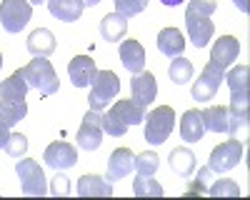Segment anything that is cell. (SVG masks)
I'll return each instance as SVG.
<instances>
[{"mask_svg": "<svg viewBox=\"0 0 250 200\" xmlns=\"http://www.w3.org/2000/svg\"><path fill=\"white\" fill-rule=\"evenodd\" d=\"M30 5H43V3H48V0H28Z\"/></svg>", "mask_w": 250, "mask_h": 200, "instance_id": "cell-42", "label": "cell"}, {"mask_svg": "<svg viewBox=\"0 0 250 200\" xmlns=\"http://www.w3.org/2000/svg\"><path fill=\"white\" fill-rule=\"evenodd\" d=\"M33 20V5L28 0H3L0 3V25L8 33H20Z\"/></svg>", "mask_w": 250, "mask_h": 200, "instance_id": "cell-5", "label": "cell"}, {"mask_svg": "<svg viewBox=\"0 0 250 200\" xmlns=\"http://www.w3.org/2000/svg\"><path fill=\"white\" fill-rule=\"evenodd\" d=\"M98 68H95V60L88 55H75L70 63H68V75H70V83L75 88H88L93 83Z\"/></svg>", "mask_w": 250, "mask_h": 200, "instance_id": "cell-13", "label": "cell"}, {"mask_svg": "<svg viewBox=\"0 0 250 200\" xmlns=\"http://www.w3.org/2000/svg\"><path fill=\"white\" fill-rule=\"evenodd\" d=\"M203 125L210 133H228V108L225 105H208L203 110Z\"/></svg>", "mask_w": 250, "mask_h": 200, "instance_id": "cell-27", "label": "cell"}, {"mask_svg": "<svg viewBox=\"0 0 250 200\" xmlns=\"http://www.w3.org/2000/svg\"><path fill=\"white\" fill-rule=\"evenodd\" d=\"M145 140L150 145H163L175 128V110L170 105H160L145 115Z\"/></svg>", "mask_w": 250, "mask_h": 200, "instance_id": "cell-2", "label": "cell"}, {"mask_svg": "<svg viewBox=\"0 0 250 200\" xmlns=\"http://www.w3.org/2000/svg\"><path fill=\"white\" fill-rule=\"evenodd\" d=\"M240 160H243V143L233 138V140L220 143L218 148H213L210 160H208V168L213 173H228V170L238 168Z\"/></svg>", "mask_w": 250, "mask_h": 200, "instance_id": "cell-6", "label": "cell"}, {"mask_svg": "<svg viewBox=\"0 0 250 200\" xmlns=\"http://www.w3.org/2000/svg\"><path fill=\"white\" fill-rule=\"evenodd\" d=\"M43 160L48 168H55V170H68L78 163V150L65 143V140H55V143H50L43 153Z\"/></svg>", "mask_w": 250, "mask_h": 200, "instance_id": "cell-10", "label": "cell"}, {"mask_svg": "<svg viewBox=\"0 0 250 200\" xmlns=\"http://www.w3.org/2000/svg\"><path fill=\"white\" fill-rule=\"evenodd\" d=\"M248 75H250L248 65H235L225 75L228 88H230V100H248Z\"/></svg>", "mask_w": 250, "mask_h": 200, "instance_id": "cell-24", "label": "cell"}, {"mask_svg": "<svg viewBox=\"0 0 250 200\" xmlns=\"http://www.w3.org/2000/svg\"><path fill=\"white\" fill-rule=\"evenodd\" d=\"M158 165H160V158H158V153H153V150H145V153L135 155L138 175H155Z\"/></svg>", "mask_w": 250, "mask_h": 200, "instance_id": "cell-30", "label": "cell"}, {"mask_svg": "<svg viewBox=\"0 0 250 200\" xmlns=\"http://www.w3.org/2000/svg\"><path fill=\"white\" fill-rule=\"evenodd\" d=\"M28 115V103L25 100H0V125L13 128Z\"/></svg>", "mask_w": 250, "mask_h": 200, "instance_id": "cell-23", "label": "cell"}, {"mask_svg": "<svg viewBox=\"0 0 250 200\" xmlns=\"http://www.w3.org/2000/svg\"><path fill=\"white\" fill-rule=\"evenodd\" d=\"M115 3V13H120L123 18H135L145 10L148 0H113Z\"/></svg>", "mask_w": 250, "mask_h": 200, "instance_id": "cell-33", "label": "cell"}, {"mask_svg": "<svg viewBox=\"0 0 250 200\" xmlns=\"http://www.w3.org/2000/svg\"><path fill=\"white\" fill-rule=\"evenodd\" d=\"M240 55V43H238V38L233 35H223L220 40H215V45L210 50V63H215L220 70L225 68H230L235 60Z\"/></svg>", "mask_w": 250, "mask_h": 200, "instance_id": "cell-12", "label": "cell"}, {"mask_svg": "<svg viewBox=\"0 0 250 200\" xmlns=\"http://www.w3.org/2000/svg\"><path fill=\"white\" fill-rule=\"evenodd\" d=\"M50 193H53V195H68V193H70V185H68V178L62 175V173H58V175L53 178V185H50Z\"/></svg>", "mask_w": 250, "mask_h": 200, "instance_id": "cell-36", "label": "cell"}, {"mask_svg": "<svg viewBox=\"0 0 250 200\" xmlns=\"http://www.w3.org/2000/svg\"><path fill=\"white\" fill-rule=\"evenodd\" d=\"M0 68H3V53H0Z\"/></svg>", "mask_w": 250, "mask_h": 200, "instance_id": "cell-43", "label": "cell"}, {"mask_svg": "<svg viewBox=\"0 0 250 200\" xmlns=\"http://www.w3.org/2000/svg\"><path fill=\"white\" fill-rule=\"evenodd\" d=\"M193 63L188 58H183V55H178V58H173V63H170V68H168V75H170V80L175 85H185L188 80L193 78Z\"/></svg>", "mask_w": 250, "mask_h": 200, "instance_id": "cell-28", "label": "cell"}, {"mask_svg": "<svg viewBox=\"0 0 250 200\" xmlns=\"http://www.w3.org/2000/svg\"><path fill=\"white\" fill-rule=\"evenodd\" d=\"M8 138H10V128H5V125H0V148H5V143H8Z\"/></svg>", "mask_w": 250, "mask_h": 200, "instance_id": "cell-38", "label": "cell"}, {"mask_svg": "<svg viewBox=\"0 0 250 200\" xmlns=\"http://www.w3.org/2000/svg\"><path fill=\"white\" fill-rule=\"evenodd\" d=\"M235 3V8H240V13H248L250 8H248V0H233Z\"/></svg>", "mask_w": 250, "mask_h": 200, "instance_id": "cell-39", "label": "cell"}, {"mask_svg": "<svg viewBox=\"0 0 250 200\" xmlns=\"http://www.w3.org/2000/svg\"><path fill=\"white\" fill-rule=\"evenodd\" d=\"M130 93H133V100L140 105V108H148L155 95H158V83H155V75L153 73H135L130 78Z\"/></svg>", "mask_w": 250, "mask_h": 200, "instance_id": "cell-11", "label": "cell"}, {"mask_svg": "<svg viewBox=\"0 0 250 200\" xmlns=\"http://www.w3.org/2000/svg\"><path fill=\"white\" fill-rule=\"evenodd\" d=\"M185 195H208V185L203 180H193V185L185 190Z\"/></svg>", "mask_w": 250, "mask_h": 200, "instance_id": "cell-37", "label": "cell"}, {"mask_svg": "<svg viewBox=\"0 0 250 200\" xmlns=\"http://www.w3.org/2000/svg\"><path fill=\"white\" fill-rule=\"evenodd\" d=\"M58 43H55V35L48 28H38L28 35V50L33 58H50L55 53Z\"/></svg>", "mask_w": 250, "mask_h": 200, "instance_id": "cell-15", "label": "cell"}, {"mask_svg": "<svg viewBox=\"0 0 250 200\" xmlns=\"http://www.w3.org/2000/svg\"><path fill=\"white\" fill-rule=\"evenodd\" d=\"M120 93V80L113 70H100L95 73L93 83H90V95H88V103H90V110H98L103 113L110 100H115Z\"/></svg>", "mask_w": 250, "mask_h": 200, "instance_id": "cell-3", "label": "cell"}, {"mask_svg": "<svg viewBox=\"0 0 250 200\" xmlns=\"http://www.w3.org/2000/svg\"><path fill=\"white\" fill-rule=\"evenodd\" d=\"M78 195L80 198H93V195H103V198H110L113 195V183L100 175H83L78 180Z\"/></svg>", "mask_w": 250, "mask_h": 200, "instance_id": "cell-20", "label": "cell"}, {"mask_svg": "<svg viewBox=\"0 0 250 200\" xmlns=\"http://www.w3.org/2000/svg\"><path fill=\"white\" fill-rule=\"evenodd\" d=\"M125 125H140L143 120H145V108H140L135 100H118V103L110 108Z\"/></svg>", "mask_w": 250, "mask_h": 200, "instance_id": "cell-26", "label": "cell"}, {"mask_svg": "<svg viewBox=\"0 0 250 200\" xmlns=\"http://www.w3.org/2000/svg\"><path fill=\"white\" fill-rule=\"evenodd\" d=\"M120 60H123V68L135 73H143L145 68V48L138 43V40H123L120 43Z\"/></svg>", "mask_w": 250, "mask_h": 200, "instance_id": "cell-16", "label": "cell"}, {"mask_svg": "<svg viewBox=\"0 0 250 200\" xmlns=\"http://www.w3.org/2000/svg\"><path fill=\"white\" fill-rule=\"evenodd\" d=\"M185 3H188L185 13H198V15L210 18L218 10V0H185Z\"/></svg>", "mask_w": 250, "mask_h": 200, "instance_id": "cell-35", "label": "cell"}, {"mask_svg": "<svg viewBox=\"0 0 250 200\" xmlns=\"http://www.w3.org/2000/svg\"><path fill=\"white\" fill-rule=\"evenodd\" d=\"M25 73V80H28V85L33 90H38L40 95H55L58 88H60V80L50 65V60L48 58H35L30 60V63L23 68Z\"/></svg>", "mask_w": 250, "mask_h": 200, "instance_id": "cell-1", "label": "cell"}, {"mask_svg": "<svg viewBox=\"0 0 250 200\" xmlns=\"http://www.w3.org/2000/svg\"><path fill=\"white\" fill-rule=\"evenodd\" d=\"M103 143V113L88 110L78 130V145L80 150H98Z\"/></svg>", "mask_w": 250, "mask_h": 200, "instance_id": "cell-8", "label": "cell"}, {"mask_svg": "<svg viewBox=\"0 0 250 200\" xmlns=\"http://www.w3.org/2000/svg\"><path fill=\"white\" fill-rule=\"evenodd\" d=\"M128 33V18H123L120 13H108L100 20V38L108 43H120Z\"/></svg>", "mask_w": 250, "mask_h": 200, "instance_id": "cell-18", "label": "cell"}, {"mask_svg": "<svg viewBox=\"0 0 250 200\" xmlns=\"http://www.w3.org/2000/svg\"><path fill=\"white\" fill-rule=\"evenodd\" d=\"M208 195H213V198L233 195V198H238L240 195V185L235 183V180H230V178H220V180H215V183L208 188Z\"/></svg>", "mask_w": 250, "mask_h": 200, "instance_id": "cell-31", "label": "cell"}, {"mask_svg": "<svg viewBox=\"0 0 250 200\" xmlns=\"http://www.w3.org/2000/svg\"><path fill=\"white\" fill-rule=\"evenodd\" d=\"M223 80H225V70H220L215 63L208 60L203 73H200V78L193 83V100H198V103H208V100H213Z\"/></svg>", "mask_w": 250, "mask_h": 200, "instance_id": "cell-7", "label": "cell"}, {"mask_svg": "<svg viewBox=\"0 0 250 200\" xmlns=\"http://www.w3.org/2000/svg\"><path fill=\"white\" fill-rule=\"evenodd\" d=\"M163 5H168V8H175V5H180V3H185V0H160Z\"/></svg>", "mask_w": 250, "mask_h": 200, "instance_id": "cell-41", "label": "cell"}, {"mask_svg": "<svg viewBox=\"0 0 250 200\" xmlns=\"http://www.w3.org/2000/svg\"><path fill=\"white\" fill-rule=\"evenodd\" d=\"M78 3H80L83 8H90V5H98V3H103V0H78Z\"/></svg>", "mask_w": 250, "mask_h": 200, "instance_id": "cell-40", "label": "cell"}, {"mask_svg": "<svg viewBox=\"0 0 250 200\" xmlns=\"http://www.w3.org/2000/svg\"><path fill=\"white\" fill-rule=\"evenodd\" d=\"M103 133H108L113 138H120V135L128 133V125H125L113 110H108V113H103Z\"/></svg>", "mask_w": 250, "mask_h": 200, "instance_id": "cell-32", "label": "cell"}, {"mask_svg": "<svg viewBox=\"0 0 250 200\" xmlns=\"http://www.w3.org/2000/svg\"><path fill=\"white\" fill-rule=\"evenodd\" d=\"M205 125H203V113L200 110H188L183 113L180 118V138L185 140V143H198V140H203L205 135Z\"/></svg>", "mask_w": 250, "mask_h": 200, "instance_id": "cell-17", "label": "cell"}, {"mask_svg": "<svg viewBox=\"0 0 250 200\" xmlns=\"http://www.w3.org/2000/svg\"><path fill=\"white\" fill-rule=\"evenodd\" d=\"M15 173L20 178V190L23 195H35V198H43L48 195V180H45V173L40 168L38 160H30V158H23L15 163Z\"/></svg>", "mask_w": 250, "mask_h": 200, "instance_id": "cell-4", "label": "cell"}, {"mask_svg": "<svg viewBox=\"0 0 250 200\" xmlns=\"http://www.w3.org/2000/svg\"><path fill=\"white\" fill-rule=\"evenodd\" d=\"M48 10L53 18L62 20V23H75V20H80L85 8L78 0H48Z\"/></svg>", "mask_w": 250, "mask_h": 200, "instance_id": "cell-22", "label": "cell"}, {"mask_svg": "<svg viewBox=\"0 0 250 200\" xmlns=\"http://www.w3.org/2000/svg\"><path fill=\"white\" fill-rule=\"evenodd\" d=\"M185 28H188V38L195 48H205L210 43V38L215 35V25L208 15H198V13H185Z\"/></svg>", "mask_w": 250, "mask_h": 200, "instance_id": "cell-9", "label": "cell"}, {"mask_svg": "<svg viewBox=\"0 0 250 200\" xmlns=\"http://www.w3.org/2000/svg\"><path fill=\"white\" fill-rule=\"evenodd\" d=\"M158 50L168 58H178L185 50V35L178 28H163L158 33Z\"/></svg>", "mask_w": 250, "mask_h": 200, "instance_id": "cell-19", "label": "cell"}, {"mask_svg": "<svg viewBox=\"0 0 250 200\" xmlns=\"http://www.w3.org/2000/svg\"><path fill=\"white\" fill-rule=\"evenodd\" d=\"M133 168H135V155H133V150L118 148V150H113V155H110V160H108L105 180L115 183V180H120V178H125V175H130Z\"/></svg>", "mask_w": 250, "mask_h": 200, "instance_id": "cell-14", "label": "cell"}, {"mask_svg": "<svg viewBox=\"0 0 250 200\" xmlns=\"http://www.w3.org/2000/svg\"><path fill=\"white\" fill-rule=\"evenodd\" d=\"M28 90H30V85L25 80L23 68L15 70L10 78H5L3 83H0V98H5V100H25Z\"/></svg>", "mask_w": 250, "mask_h": 200, "instance_id": "cell-21", "label": "cell"}, {"mask_svg": "<svg viewBox=\"0 0 250 200\" xmlns=\"http://www.w3.org/2000/svg\"><path fill=\"white\" fill-rule=\"evenodd\" d=\"M5 153L10 158H23L28 153V138L23 133H10L8 143H5Z\"/></svg>", "mask_w": 250, "mask_h": 200, "instance_id": "cell-34", "label": "cell"}, {"mask_svg": "<svg viewBox=\"0 0 250 200\" xmlns=\"http://www.w3.org/2000/svg\"><path fill=\"white\" fill-rule=\"evenodd\" d=\"M133 193L138 198H160L163 185L158 183V180H153V175H138L133 180Z\"/></svg>", "mask_w": 250, "mask_h": 200, "instance_id": "cell-29", "label": "cell"}, {"mask_svg": "<svg viewBox=\"0 0 250 200\" xmlns=\"http://www.w3.org/2000/svg\"><path fill=\"white\" fill-rule=\"evenodd\" d=\"M168 160H170L173 173H178L180 178H190L195 173V153L190 148H175Z\"/></svg>", "mask_w": 250, "mask_h": 200, "instance_id": "cell-25", "label": "cell"}]
</instances>
